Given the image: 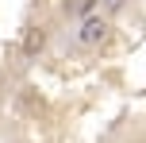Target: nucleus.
<instances>
[{
	"label": "nucleus",
	"mask_w": 146,
	"mask_h": 143,
	"mask_svg": "<svg viewBox=\"0 0 146 143\" xmlns=\"http://www.w3.org/2000/svg\"><path fill=\"white\" fill-rule=\"evenodd\" d=\"M104 39H108V19L104 15H85L81 31H77V43L81 46H100Z\"/></svg>",
	"instance_id": "obj_1"
},
{
	"label": "nucleus",
	"mask_w": 146,
	"mask_h": 143,
	"mask_svg": "<svg viewBox=\"0 0 146 143\" xmlns=\"http://www.w3.org/2000/svg\"><path fill=\"white\" fill-rule=\"evenodd\" d=\"M42 46H46V31H42V27H31L27 35H23V58L42 54Z\"/></svg>",
	"instance_id": "obj_2"
},
{
	"label": "nucleus",
	"mask_w": 146,
	"mask_h": 143,
	"mask_svg": "<svg viewBox=\"0 0 146 143\" xmlns=\"http://www.w3.org/2000/svg\"><path fill=\"white\" fill-rule=\"evenodd\" d=\"M96 8H100V0H81V4H77V15H96Z\"/></svg>",
	"instance_id": "obj_3"
},
{
	"label": "nucleus",
	"mask_w": 146,
	"mask_h": 143,
	"mask_svg": "<svg viewBox=\"0 0 146 143\" xmlns=\"http://www.w3.org/2000/svg\"><path fill=\"white\" fill-rule=\"evenodd\" d=\"M104 8H108V12H115V8H123V0H104Z\"/></svg>",
	"instance_id": "obj_4"
}]
</instances>
